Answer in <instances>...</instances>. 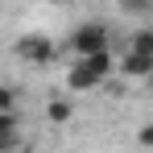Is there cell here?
Listing matches in <instances>:
<instances>
[{
    "mask_svg": "<svg viewBox=\"0 0 153 153\" xmlns=\"http://www.w3.org/2000/svg\"><path fill=\"white\" fill-rule=\"evenodd\" d=\"M137 145H145V149H153V120H145V124L137 128Z\"/></svg>",
    "mask_w": 153,
    "mask_h": 153,
    "instance_id": "9c48e42d",
    "label": "cell"
},
{
    "mask_svg": "<svg viewBox=\"0 0 153 153\" xmlns=\"http://www.w3.org/2000/svg\"><path fill=\"white\" fill-rule=\"evenodd\" d=\"M79 62H87V66H91V71H95V75H100V79H108V75H112V71H116V54H112V50H103V54H95V58H79Z\"/></svg>",
    "mask_w": 153,
    "mask_h": 153,
    "instance_id": "52a82bcc",
    "label": "cell"
},
{
    "mask_svg": "<svg viewBox=\"0 0 153 153\" xmlns=\"http://www.w3.org/2000/svg\"><path fill=\"white\" fill-rule=\"evenodd\" d=\"M62 83H66V91H71V95H83V91H95L103 79L95 75L87 62H71V66H66V75H62Z\"/></svg>",
    "mask_w": 153,
    "mask_h": 153,
    "instance_id": "3957f363",
    "label": "cell"
},
{
    "mask_svg": "<svg viewBox=\"0 0 153 153\" xmlns=\"http://www.w3.org/2000/svg\"><path fill=\"white\" fill-rule=\"evenodd\" d=\"M71 116H75V108H71L66 95H54V100L46 103V120H50V124H66Z\"/></svg>",
    "mask_w": 153,
    "mask_h": 153,
    "instance_id": "5b68a950",
    "label": "cell"
},
{
    "mask_svg": "<svg viewBox=\"0 0 153 153\" xmlns=\"http://www.w3.org/2000/svg\"><path fill=\"white\" fill-rule=\"evenodd\" d=\"M0 116H17V91L0 83Z\"/></svg>",
    "mask_w": 153,
    "mask_h": 153,
    "instance_id": "ba28073f",
    "label": "cell"
},
{
    "mask_svg": "<svg viewBox=\"0 0 153 153\" xmlns=\"http://www.w3.org/2000/svg\"><path fill=\"white\" fill-rule=\"evenodd\" d=\"M116 71L124 79H153V58H141V54H120L116 58Z\"/></svg>",
    "mask_w": 153,
    "mask_h": 153,
    "instance_id": "277c9868",
    "label": "cell"
},
{
    "mask_svg": "<svg viewBox=\"0 0 153 153\" xmlns=\"http://www.w3.org/2000/svg\"><path fill=\"white\" fill-rule=\"evenodd\" d=\"M71 46H75L79 58H95V54L108 50V29L95 21V25H79L75 29V37H71Z\"/></svg>",
    "mask_w": 153,
    "mask_h": 153,
    "instance_id": "7a4b0ae2",
    "label": "cell"
},
{
    "mask_svg": "<svg viewBox=\"0 0 153 153\" xmlns=\"http://www.w3.org/2000/svg\"><path fill=\"white\" fill-rule=\"evenodd\" d=\"M128 54H141V58H153V29H137L132 37H128Z\"/></svg>",
    "mask_w": 153,
    "mask_h": 153,
    "instance_id": "8992f818",
    "label": "cell"
},
{
    "mask_svg": "<svg viewBox=\"0 0 153 153\" xmlns=\"http://www.w3.org/2000/svg\"><path fill=\"white\" fill-rule=\"evenodd\" d=\"M58 46H54L46 33H25L21 42H17V58L25 62V66H50Z\"/></svg>",
    "mask_w": 153,
    "mask_h": 153,
    "instance_id": "6da1fadb",
    "label": "cell"
}]
</instances>
